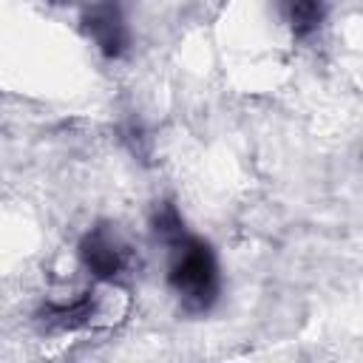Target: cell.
Wrapping results in <instances>:
<instances>
[{
  "label": "cell",
  "mask_w": 363,
  "mask_h": 363,
  "mask_svg": "<svg viewBox=\"0 0 363 363\" xmlns=\"http://www.w3.org/2000/svg\"><path fill=\"white\" fill-rule=\"evenodd\" d=\"M88 34L94 37V43L108 54V57H119L128 45V28H125V17L119 11V6L113 0H102L96 3L88 17H85Z\"/></svg>",
  "instance_id": "3"
},
{
  "label": "cell",
  "mask_w": 363,
  "mask_h": 363,
  "mask_svg": "<svg viewBox=\"0 0 363 363\" xmlns=\"http://www.w3.org/2000/svg\"><path fill=\"white\" fill-rule=\"evenodd\" d=\"M326 6L323 0H289V23L295 34H312L323 23Z\"/></svg>",
  "instance_id": "4"
},
{
  "label": "cell",
  "mask_w": 363,
  "mask_h": 363,
  "mask_svg": "<svg viewBox=\"0 0 363 363\" xmlns=\"http://www.w3.org/2000/svg\"><path fill=\"white\" fill-rule=\"evenodd\" d=\"M153 230L170 250V289L187 312H207L218 298V264L210 244L190 235L184 230L182 216L170 204L162 207V213H156Z\"/></svg>",
  "instance_id": "1"
},
{
  "label": "cell",
  "mask_w": 363,
  "mask_h": 363,
  "mask_svg": "<svg viewBox=\"0 0 363 363\" xmlns=\"http://www.w3.org/2000/svg\"><path fill=\"white\" fill-rule=\"evenodd\" d=\"M79 258L99 281H113L128 267V250L108 227H96L82 238Z\"/></svg>",
  "instance_id": "2"
}]
</instances>
